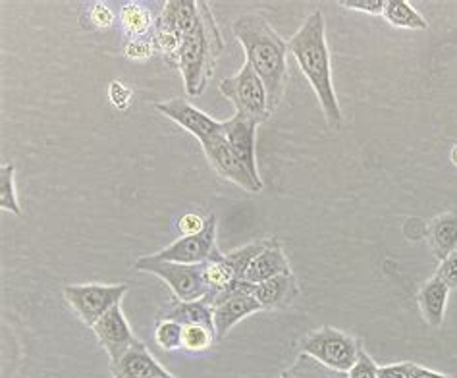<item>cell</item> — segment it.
I'll use <instances>...</instances> for the list:
<instances>
[{
    "mask_svg": "<svg viewBox=\"0 0 457 378\" xmlns=\"http://www.w3.org/2000/svg\"><path fill=\"white\" fill-rule=\"evenodd\" d=\"M299 291H302V288H299L297 278L294 276V273H287L257 284L253 296L261 303L262 309L272 311L290 307L294 299L299 296Z\"/></svg>",
    "mask_w": 457,
    "mask_h": 378,
    "instance_id": "2e32d148",
    "label": "cell"
},
{
    "mask_svg": "<svg viewBox=\"0 0 457 378\" xmlns=\"http://www.w3.org/2000/svg\"><path fill=\"white\" fill-rule=\"evenodd\" d=\"M216 341V332L207 326H184V338H182V349L189 353H203L209 351Z\"/></svg>",
    "mask_w": 457,
    "mask_h": 378,
    "instance_id": "484cf974",
    "label": "cell"
},
{
    "mask_svg": "<svg viewBox=\"0 0 457 378\" xmlns=\"http://www.w3.org/2000/svg\"><path fill=\"white\" fill-rule=\"evenodd\" d=\"M14 174H16V166L12 163L3 164V168H0V209L16 216H21V209L16 195Z\"/></svg>",
    "mask_w": 457,
    "mask_h": 378,
    "instance_id": "d4e9b609",
    "label": "cell"
},
{
    "mask_svg": "<svg viewBox=\"0 0 457 378\" xmlns=\"http://www.w3.org/2000/svg\"><path fill=\"white\" fill-rule=\"evenodd\" d=\"M413 378H452V376L436 373V371H430V369H427V367H420V365H415Z\"/></svg>",
    "mask_w": 457,
    "mask_h": 378,
    "instance_id": "d590c367",
    "label": "cell"
},
{
    "mask_svg": "<svg viewBox=\"0 0 457 378\" xmlns=\"http://www.w3.org/2000/svg\"><path fill=\"white\" fill-rule=\"evenodd\" d=\"M430 249L438 261L457 251V213H444L430 223L427 230Z\"/></svg>",
    "mask_w": 457,
    "mask_h": 378,
    "instance_id": "ac0fdd59",
    "label": "cell"
},
{
    "mask_svg": "<svg viewBox=\"0 0 457 378\" xmlns=\"http://www.w3.org/2000/svg\"><path fill=\"white\" fill-rule=\"evenodd\" d=\"M224 128L222 133L230 145L232 151L237 155L239 161L245 164V168L251 172L257 181H261L259 168H257V155H255V133L257 124L255 122H249L242 116H234L230 120L222 122Z\"/></svg>",
    "mask_w": 457,
    "mask_h": 378,
    "instance_id": "7c38bea8",
    "label": "cell"
},
{
    "mask_svg": "<svg viewBox=\"0 0 457 378\" xmlns=\"http://www.w3.org/2000/svg\"><path fill=\"white\" fill-rule=\"evenodd\" d=\"M224 46L222 33L209 3L199 0L197 26L184 35L182 55H179V71L189 97H199L207 91L216 60L224 53Z\"/></svg>",
    "mask_w": 457,
    "mask_h": 378,
    "instance_id": "3957f363",
    "label": "cell"
},
{
    "mask_svg": "<svg viewBox=\"0 0 457 378\" xmlns=\"http://www.w3.org/2000/svg\"><path fill=\"white\" fill-rule=\"evenodd\" d=\"M382 16L386 18V21L394 28L417 31H425L428 28L427 20L420 16L411 4L405 3V0H386Z\"/></svg>",
    "mask_w": 457,
    "mask_h": 378,
    "instance_id": "7402d4cb",
    "label": "cell"
},
{
    "mask_svg": "<svg viewBox=\"0 0 457 378\" xmlns=\"http://www.w3.org/2000/svg\"><path fill=\"white\" fill-rule=\"evenodd\" d=\"M347 378H378V365L363 349L359 353L357 363L347 371Z\"/></svg>",
    "mask_w": 457,
    "mask_h": 378,
    "instance_id": "f1b7e54d",
    "label": "cell"
},
{
    "mask_svg": "<svg viewBox=\"0 0 457 378\" xmlns=\"http://www.w3.org/2000/svg\"><path fill=\"white\" fill-rule=\"evenodd\" d=\"M154 108L161 114H164L168 120L176 122L179 128L189 131L191 136H195L201 143L214 138V136H219L224 128L222 122L211 118L209 114H204L203 111H199V108H195L194 105L184 101V99H170L166 103H156Z\"/></svg>",
    "mask_w": 457,
    "mask_h": 378,
    "instance_id": "30bf717a",
    "label": "cell"
},
{
    "mask_svg": "<svg viewBox=\"0 0 457 378\" xmlns=\"http://www.w3.org/2000/svg\"><path fill=\"white\" fill-rule=\"evenodd\" d=\"M136 271L149 273L159 276L162 282L172 290L178 301H199L209 294V288L204 284L203 263L201 265H179L170 261H159L153 255L139 257L134 265Z\"/></svg>",
    "mask_w": 457,
    "mask_h": 378,
    "instance_id": "8992f818",
    "label": "cell"
},
{
    "mask_svg": "<svg viewBox=\"0 0 457 378\" xmlns=\"http://www.w3.org/2000/svg\"><path fill=\"white\" fill-rule=\"evenodd\" d=\"M435 276L440 278L450 290L457 288V251H453L450 257L440 261V266Z\"/></svg>",
    "mask_w": 457,
    "mask_h": 378,
    "instance_id": "4dcf8cb0",
    "label": "cell"
},
{
    "mask_svg": "<svg viewBox=\"0 0 457 378\" xmlns=\"http://www.w3.org/2000/svg\"><path fill=\"white\" fill-rule=\"evenodd\" d=\"M236 39L245 51V63L253 66L269 95V108L274 113L284 99L287 83V43L261 14H242L232 23Z\"/></svg>",
    "mask_w": 457,
    "mask_h": 378,
    "instance_id": "6da1fadb",
    "label": "cell"
},
{
    "mask_svg": "<svg viewBox=\"0 0 457 378\" xmlns=\"http://www.w3.org/2000/svg\"><path fill=\"white\" fill-rule=\"evenodd\" d=\"M111 371L112 378H156L168 374L139 340L116 363H111Z\"/></svg>",
    "mask_w": 457,
    "mask_h": 378,
    "instance_id": "4fadbf2b",
    "label": "cell"
},
{
    "mask_svg": "<svg viewBox=\"0 0 457 378\" xmlns=\"http://www.w3.org/2000/svg\"><path fill=\"white\" fill-rule=\"evenodd\" d=\"M151 38L156 53L162 56L166 66L172 70H179V55H182L184 35L178 31V28L159 14V18L154 20V29Z\"/></svg>",
    "mask_w": 457,
    "mask_h": 378,
    "instance_id": "d6986e66",
    "label": "cell"
},
{
    "mask_svg": "<svg viewBox=\"0 0 457 378\" xmlns=\"http://www.w3.org/2000/svg\"><path fill=\"white\" fill-rule=\"evenodd\" d=\"M154 20L156 18H153L151 10L139 3H126L118 14L120 28H122V33L126 35L128 41L151 38L154 29Z\"/></svg>",
    "mask_w": 457,
    "mask_h": 378,
    "instance_id": "ffe728a7",
    "label": "cell"
},
{
    "mask_svg": "<svg viewBox=\"0 0 457 378\" xmlns=\"http://www.w3.org/2000/svg\"><path fill=\"white\" fill-rule=\"evenodd\" d=\"M292 273L290 263L284 255V248L278 239H269L267 248H264L257 257L251 261L245 273V280L251 284H261L267 282V280Z\"/></svg>",
    "mask_w": 457,
    "mask_h": 378,
    "instance_id": "9a60e30c",
    "label": "cell"
},
{
    "mask_svg": "<svg viewBox=\"0 0 457 378\" xmlns=\"http://www.w3.org/2000/svg\"><path fill=\"white\" fill-rule=\"evenodd\" d=\"M203 151L207 156L209 164L216 170V174L230 180L232 184L239 186L249 193H261L262 191V181H257L251 176L245 164L239 161L237 155L232 151L230 145H228L224 133H219L207 141H203Z\"/></svg>",
    "mask_w": 457,
    "mask_h": 378,
    "instance_id": "9c48e42d",
    "label": "cell"
},
{
    "mask_svg": "<svg viewBox=\"0 0 457 378\" xmlns=\"http://www.w3.org/2000/svg\"><path fill=\"white\" fill-rule=\"evenodd\" d=\"M204 224H207V218L203 221L199 214L187 213L178 221V230L182 231V236H194V234H199V231H203Z\"/></svg>",
    "mask_w": 457,
    "mask_h": 378,
    "instance_id": "836d02e7",
    "label": "cell"
},
{
    "mask_svg": "<svg viewBox=\"0 0 457 378\" xmlns=\"http://www.w3.org/2000/svg\"><path fill=\"white\" fill-rule=\"evenodd\" d=\"M415 363H395V365H384L378 367V378H413Z\"/></svg>",
    "mask_w": 457,
    "mask_h": 378,
    "instance_id": "1f68e13d",
    "label": "cell"
},
{
    "mask_svg": "<svg viewBox=\"0 0 457 378\" xmlns=\"http://www.w3.org/2000/svg\"><path fill=\"white\" fill-rule=\"evenodd\" d=\"M220 93L236 106V116H242L255 124L267 122L272 113L269 108V95L262 80L251 64H244L236 76L220 81Z\"/></svg>",
    "mask_w": 457,
    "mask_h": 378,
    "instance_id": "5b68a950",
    "label": "cell"
},
{
    "mask_svg": "<svg viewBox=\"0 0 457 378\" xmlns=\"http://www.w3.org/2000/svg\"><path fill=\"white\" fill-rule=\"evenodd\" d=\"M287 51L294 55L303 76L322 106L324 118L330 128L342 126V111L332 83V64L324 31V16L320 10L311 12L294 38L287 41Z\"/></svg>",
    "mask_w": 457,
    "mask_h": 378,
    "instance_id": "7a4b0ae2",
    "label": "cell"
},
{
    "mask_svg": "<svg viewBox=\"0 0 457 378\" xmlns=\"http://www.w3.org/2000/svg\"><path fill=\"white\" fill-rule=\"evenodd\" d=\"M131 99V91L126 88L122 81H114L111 85V101L112 105H116L118 108H126L129 105Z\"/></svg>",
    "mask_w": 457,
    "mask_h": 378,
    "instance_id": "e575fe53",
    "label": "cell"
},
{
    "mask_svg": "<svg viewBox=\"0 0 457 378\" xmlns=\"http://www.w3.org/2000/svg\"><path fill=\"white\" fill-rule=\"evenodd\" d=\"M93 332L97 336L99 344L108 353V357H111V363H116L137 341L120 305H116L114 309L108 311L95 323Z\"/></svg>",
    "mask_w": 457,
    "mask_h": 378,
    "instance_id": "8fae6325",
    "label": "cell"
},
{
    "mask_svg": "<svg viewBox=\"0 0 457 378\" xmlns=\"http://www.w3.org/2000/svg\"><path fill=\"white\" fill-rule=\"evenodd\" d=\"M161 16L176 26L179 33L187 35L197 26L199 3H195V0H168Z\"/></svg>",
    "mask_w": 457,
    "mask_h": 378,
    "instance_id": "603a6c76",
    "label": "cell"
},
{
    "mask_svg": "<svg viewBox=\"0 0 457 378\" xmlns=\"http://www.w3.org/2000/svg\"><path fill=\"white\" fill-rule=\"evenodd\" d=\"M162 319L176 321L182 326H207L214 331V321H212V307L211 305L199 299V301H176L170 307H166Z\"/></svg>",
    "mask_w": 457,
    "mask_h": 378,
    "instance_id": "44dd1931",
    "label": "cell"
},
{
    "mask_svg": "<svg viewBox=\"0 0 457 378\" xmlns=\"http://www.w3.org/2000/svg\"><path fill=\"white\" fill-rule=\"evenodd\" d=\"M128 294L126 284H74L64 288V298L83 324L95 326L101 316L122 303Z\"/></svg>",
    "mask_w": 457,
    "mask_h": 378,
    "instance_id": "52a82bcc",
    "label": "cell"
},
{
    "mask_svg": "<svg viewBox=\"0 0 457 378\" xmlns=\"http://www.w3.org/2000/svg\"><path fill=\"white\" fill-rule=\"evenodd\" d=\"M156 53L153 38L147 39H136L128 41L124 46V55L129 60H136V63H143V60H149Z\"/></svg>",
    "mask_w": 457,
    "mask_h": 378,
    "instance_id": "83f0119b",
    "label": "cell"
},
{
    "mask_svg": "<svg viewBox=\"0 0 457 378\" xmlns=\"http://www.w3.org/2000/svg\"><path fill=\"white\" fill-rule=\"evenodd\" d=\"M448 296H450V288L436 276H432L428 282H425L423 288L419 290L417 301L427 324L438 328L444 323Z\"/></svg>",
    "mask_w": 457,
    "mask_h": 378,
    "instance_id": "e0dca14e",
    "label": "cell"
},
{
    "mask_svg": "<svg viewBox=\"0 0 457 378\" xmlns=\"http://www.w3.org/2000/svg\"><path fill=\"white\" fill-rule=\"evenodd\" d=\"M89 21L93 23V28L97 29H108L114 26L116 14L111 10V6L104 3H97L89 8Z\"/></svg>",
    "mask_w": 457,
    "mask_h": 378,
    "instance_id": "f546056e",
    "label": "cell"
},
{
    "mask_svg": "<svg viewBox=\"0 0 457 378\" xmlns=\"http://www.w3.org/2000/svg\"><path fill=\"white\" fill-rule=\"evenodd\" d=\"M262 311L261 303L255 299V296H236L226 299L212 307V321H214V332L216 340H222L232 328L242 323L247 316Z\"/></svg>",
    "mask_w": 457,
    "mask_h": 378,
    "instance_id": "5bb4252c",
    "label": "cell"
},
{
    "mask_svg": "<svg viewBox=\"0 0 457 378\" xmlns=\"http://www.w3.org/2000/svg\"><path fill=\"white\" fill-rule=\"evenodd\" d=\"M280 378H347L345 373H336L328 367H324L319 361L309 356H299L292 367H287Z\"/></svg>",
    "mask_w": 457,
    "mask_h": 378,
    "instance_id": "cb8c5ba5",
    "label": "cell"
},
{
    "mask_svg": "<svg viewBox=\"0 0 457 378\" xmlns=\"http://www.w3.org/2000/svg\"><path fill=\"white\" fill-rule=\"evenodd\" d=\"M452 163L457 166V145H453V149H452Z\"/></svg>",
    "mask_w": 457,
    "mask_h": 378,
    "instance_id": "8d00e7d4",
    "label": "cell"
},
{
    "mask_svg": "<svg viewBox=\"0 0 457 378\" xmlns=\"http://www.w3.org/2000/svg\"><path fill=\"white\" fill-rule=\"evenodd\" d=\"M182 338H184V326L179 323L162 319L159 324H156L154 340L162 349L166 351L182 349Z\"/></svg>",
    "mask_w": 457,
    "mask_h": 378,
    "instance_id": "4316f807",
    "label": "cell"
},
{
    "mask_svg": "<svg viewBox=\"0 0 457 378\" xmlns=\"http://www.w3.org/2000/svg\"><path fill=\"white\" fill-rule=\"evenodd\" d=\"M299 346H302L303 356L312 357L336 373L345 374L357 363L359 353L363 351L357 338L334 326H322L319 331H311L307 336H303Z\"/></svg>",
    "mask_w": 457,
    "mask_h": 378,
    "instance_id": "277c9868",
    "label": "cell"
},
{
    "mask_svg": "<svg viewBox=\"0 0 457 378\" xmlns=\"http://www.w3.org/2000/svg\"><path fill=\"white\" fill-rule=\"evenodd\" d=\"M216 251H219V246H216V214H211L199 234L182 236L162 251L154 253L153 257L179 265H201L209 261Z\"/></svg>",
    "mask_w": 457,
    "mask_h": 378,
    "instance_id": "ba28073f",
    "label": "cell"
},
{
    "mask_svg": "<svg viewBox=\"0 0 457 378\" xmlns=\"http://www.w3.org/2000/svg\"><path fill=\"white\" fill-rule=\"evenodd\" d=\"M340 4L345 8H352V10L367 12V14H372V16H380L384 12V4H386V0H342Z\"/></svg>",
    "mask_w": 457,
    "mask_h": 378,
    "instance_id": "d6a6232c",
    "label": "cell"
}]
</instances>
